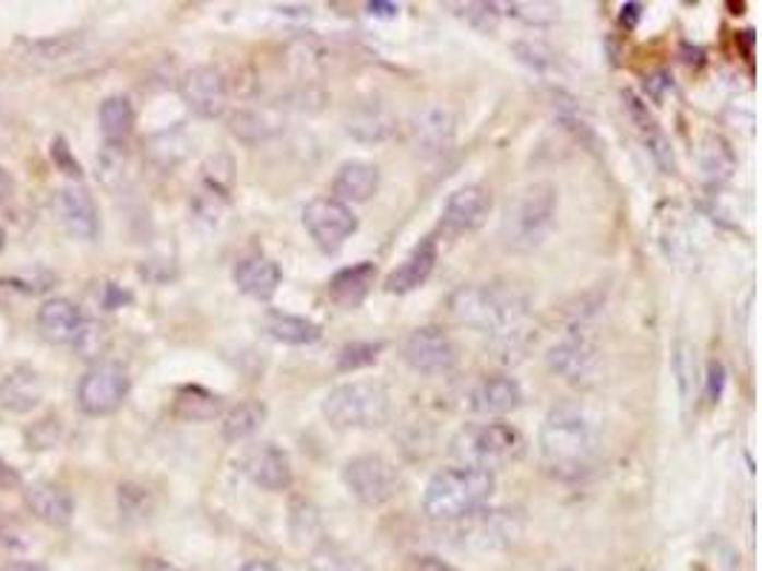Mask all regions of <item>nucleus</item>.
<instances>
[{
    "label": "nucleus",
    "instance_id": "obj_1",
    "mask_svg": "<svg viewBox=\"0 0 762 571\" xmlns=\"http://www.w3.org/2000/svg\"><path fill=\"white\" fill-rule=\"evenodd\" d=\"M599 452V426L578 403H560L540 426V454L560 475H580Z\"/></svg>",
    "mask_w": 762,
    "mask_h": 571
},
{
    "label": "nucleus",
    "instance_id": "obj_2",
    "mask_svg": "<svg viewBox=\"0 0 762 571\" xmlns=\"http://www.w3.org/2000/svg\"><path fill=\"white\" fill-rule=\"evenodd\" d=\"M449 312L463 326L500 337V334L526 326L528 297L503 283H472L454 292L449 300Z\"/></svg>",
    "mask_w": 762,
    "mask_h": 571
},
{
    "label": "nucleus",
    "instance_id": "obj_3",
    "mask_svg": "<svg viewBox=\"0 0 762 571\" xmlns=\"http://www.w3.org/2000/svg\"><path fill=\"white\" fill-rule=\"evenodd\" d=\"M557 206H560V192L548 180L528 183L511 194L500 223V235L511 252L540 249L557 226Z\"/></svg>",
    "mask_w": 762,
    "mask_h": 571
},
{
    "label": "nucleus",
    "instance_id": "obj_4",
    "mask_svg": "<svg viewBox=\"0 0 762 571\" xmlns=\"http://www.w3.org/2000/svg\"><path fill=\"white\" fill-rule=\"evenodd\" d=\"M495 489V472L474 466L443 468L426 486L422 509L431 520H463L477 512L483 503H489Z\"/></svg>",
    "mask_w": 762,
    "mask_h": 571
},
{
    "label": "nucleus",
    "instance_id": "obj_5",
    "mask_svg": "<svg viewBox=\"0 0 762 571\" xmlns=\"http://www.w3.org/2000/svg\"><path fill=\"white\" fill-rule=\"evenodd\" d=\"M323 417L334 429H380L392 417V394L380 380H348L323 397Z\"/></svg>",
    "mask_w": 762,
    "mask_h": 571
},
{
    "label": "nucleus",
    "instance_id": "obj_6",
    "mask_svg": "<svg viewBox=\"0 0 762 571\" xmlns=\"http://www.w3.org/2000/svg\"><path fill=\"white\" fill-rule=\"evenodd\" d=\"M523 449H526V440L511 424H472L454 435L449 454L460 466L495 472L497 466L517 461Z\"/></svg>",
    "mask_w": 762,
    "mask_h": 571
},
{
    "label": "nucleus",
    "instance_id": "obj_7",
    "mask_svg": "<svg viewBox=\"0 0 762 571\" xmlns=\"http://www.w3.org/2000/svg\"><path fill=\"white\" fill-rule=\"evenodd\" d=\"M343 483L364 505H383L397 498L400 472L380 454H360L352 457L343 468Z\"/></svg>",
    "mask_w": 762,
    "mask_h": 571
},
{
    "label": "nucleus",
    "instance_id": "obj_8",
    "mask_svg": "<svg viewBox=\"0 0 762 571\" xmlns=\"http://www.w3.org/2000/svg\"><path fill=\"white\" fill-rule=\"evenodd\" d=\"M303 226L320 252L334 254L341 252L346 240L357 231V215L352 212V206L334 201L332 194H320L306 203Z\"/></svg>",
    "mask_w": 762,
    "mask_h": 571
},
{
    "label": "nucleus",
    "instance_id": "obj_9",
    "mask_svg": "<svg viewBox=\"0 0 762 571\" xmlns=\"http://www.w3.org/2000/svg\"><path fill=\"white\" fill-rule=\"evenodd\" d=\"M129 386H132V380L123 366L111 364V360L95 364L78 383V406L92 417L111 415L123 406Z\"/></svg>",
    "mask_w": 762,
    "mask_h": 571
},
{
    "label": "nucleus",
    "instance_id": "obj_10",
    "mask_svg": "<svg viewBox=\"0 0 762 571\" xmlns=\"http://www.w3.org/2000/svg\"><path fill=\"white\" fill-rule=\"evenodd\" d=\"M403 360L412 371L426 378H443L457 366V346L440 326H422L403 343Z\"/></svg>",
    "mask_w": 762,
    "mask_h": 571
},
{
    "label": "nucleus",
    "instance_id": "obj_11",
    "mask_svg": "<svg viewBox=\"0 0 762 571\" xmlns=\"http://www.w3.org/2000/svg\"><path fill=\"white\" fill-rule=\"evenodd\" d=\"M180 97L198 118H221L229 106L226 78L215 67H192L180 81Z\"/></svg>",
    "mask_w": 762,
    "mask_h": 571
},
{
    "label": "nucleus",
    "instance_id": "obj_12",
    "mask_svg": "<svg viewBox=\"0 0 762 571\" xmlns=\"http://www.w3.org/2000/svg\"><path fill=\"white\" fill-rule=\"evenodd\" d=\"M55 215L60 226L78 240H95L100 231V212L86 186L69 183L55 194Z\"/></svg>",
    "mask_w": 762,
    "mask_h": 571
},
{
    "label": "nucleus",
    "instance_id": "obj_13",
    "mask_svg": "<svg viewBox=\"0 0 762 571\" xmlns=\"http://www.w3.org/2000/svg\"><path fill=\"white\" fill-rule=\"evenodd\" d=\"M491 212V192L483 186H460L457 192L449 194L443 206V231L445 235H466L477 231L483 223L489 221Z\"/></svg>",
    "mask_w": 762,
    "mask_h": 571
},
{
    "label": "nucleus",
    "instance_id": "obj_14",
    "mask_svg": "<svg viewBox=\"0 0 762 571\" xmlns=\"http://www.w3.org/2000/svg\"><path fill=\"white\" fill-rule=\"evenodd\" d=\"M523 403V389L509 374L483 378L472 392L466 394V406L477 417H503Z\"/></svg>",
    "mask_w": 762,
    "mask_h": 571
},
{
    "label": "nucleus",
    "instance_id": "obj_15",
    "mask_svg": "<svg viewBox=\"0 0 762 571\" xmlns=\"http://www.w3.org/2000/svg\"><path fill=\"white\" fill-rule=\"evenodd\" d=\"M243 472L258 489L266 491H286L291 486V477H295L289 454L274 443L254 445L252 452L246 454Z\"/></svg>",
    "mask_w": 762,
    "mask_h": 571
},
{
    "label": "nucleus",
    "instance_id": "obj_16",
    "mask_svg": "<svg viewBox=\"0 0 762 571\" xmlns=\"http://www.w3.org/2000/svg\"><path fill=\"white\" fill-rule=\"evenodd\" d=\"M231 281H235L237 292H243L246 297H252V300H269V297H274V292L281 289L283 272L272 258L252 252L237 260Z\"/></svg>",
    "mask_w": 762,
    "mask_h": 571
},
{
    "label": "nucleus",
    "instance_id": "obj_17",
    "mask_svg": "<svg viewBox=\"0 0 762 571\" xmlns=\"http://www.w3.org/2000/svg\"><path fill=\"white\" fill-rule=\"evenodd\" d=\"M597 349L585 337H569V341L557 343L555 349L548 352V369L560 374V378L571 380V383L592 380L597 374Z\"/></svg>",
    "mask_w": 762,
    "mask_h": 571
},
{
    "label": "nucleus",
    "instance_id": "obj_18",
    "mask_svg": "<svg viewBox=\"0 0 762 571\" xmlns=\"http://www.w3.org/2000/svg\"><path fill=\"white\" fill-rule=\"evenodd\" d=\"M37 329L44 334V341H49L52 346H67V343L78 341L83 329V314L67 297H52L37 312Z\"/></svg>",
    "mask_w": 762,
    "mask_h": 571
},
{
    "label": "nucleus",
    "instance_id": "obj_19",
    "mask_svg": "<svg viewBox=\"0 0 762 571\" xmlns=\"http://www.w3.org/2000/svg\"><path fill=\"white\" fill-rule=\"evenodd\" d=\"M380 189V169L366 160H346L337 169L332 180V198L334 201L346 203H366L371 201Z\"/></svg>",
    "mask_w": 762,
    "mask_h": 571
},
{
    "label": "nucleus",
    "instance_id": "obj_20",
    "mask_svg": "<svg viewBox=\"0 0 762 571\" xmlns=\"http://www.w3.org/2000/svg\"><path fill=\"white\" fill-rule=\"evenodd\" d=\"M434 266H437L434 238L420 240V243L408 252V258L394 269L392 275L385 277V292H392V295H408V292L420 289L422 283L431 277Z\"/></svg>",
    "mask_w": 762,
    "mask_h": 571
},
{
    "label": "nucleus",
    "instance_id": "obj_21",
    "mask_svg": "<svg viewBox=\"0 0 762 571\" xmlns=\"http://www.w3.org/2000/svg\"><path fill=\"white\" fill-rule=\"evenodd\" d=\"M23 498H26L29 512L35 514L40 523H46V526H67L69 520H72V512H74L72 495H69L63 486H58V483H49V480L29 483L26 491H23Z\"/></svg>",
    "mask_w": 762,
    "mask_h": 571
},
{
    "label": "nucleus",
    "instance_id": "obj_22",
    "mask_svg": "<svg viewBox=\"0 0 762 571\" xmlns=\"http://www.w3.org/2000/svg\"><path fill=\"white\" fill-rule=\"evenodd\" d=\"M44 401V380L32 366H15L0 378V406L15 412V415H26Z\"/></svg>",
    "mask_w": 762,
    "mask_h": 571
},
{
    "label": "nucleus",
    "instance_id": "obj_23",
    "mask_svg": "<svg viewBox=\"0 0 762 571\" xmlns=\"http://www.w3.org/2000/svg\"><path fill=\"white\" fill-rule=\"evenodd\" d=\"M412 141H415L420 155H440L452 146L454 141V118L440 106L417 111L415 127H412Z\"/></svg>",
    "mask_w": 762,
    "mask_h": 571
},
{
    "label": "nucleus",
    "instance_id": "obj_24",
    "mask_svg": "<svg viewBox=\"0 0 762 571\" xmlns=\"http://www.w3.org/2000/svg\"><path fill=\"white\" fill-rule=\"evenodd\" d=\"M378 281V266L364 260V263H355V266L343 269L329 281V297L332 304H337L341 309H357L369 297L371 286Z\"/></svg>",
    "mask_w": 762,
    "mask_h": 571
},
{
    "label": "nucleus",
    "instance_id": "obj_25",
    "mask_svg": "<svg viewBox=\"0 0 762 571\" xmlns=\"http://www.w3.org/2000/svg\"><path fill=\"white\" fill-rule=\"evenodd\" d=\"M346 129L355 134L357 141H366V143L383 141V138L392 134L394 115L389 106L374 100V97H369V100H360V104H355L352 109H348Z\"/></svg>",
    "mask_w": 762,
    "mask_h": 571
},
{
    "label": "nucleus",
    "instance_id": "obj_26",
    "mask_svg": "<svg viewBox=\"0 0 762 571\" xmlns=\"http://www.w3.org/2000/svg\"><path fill=\"white\" fill-rule=\"evenodd\" d=\"M263 332L277 343H286V346H311V343L320 341V326L314 320L297 318V314L286 312H269L263 318Z\"/></svg>",
    "mask_w": 762,
    "mask_h": 571
},
{
    "label": "nucleus",
    "instance_id": "obj_27",
    "mask_svg": "<svg viewBox=\"0 0 762 571\" xmlns=\"http://www.w3.org/2000/svg\"><path fill=\"white\" fill-rule=\"evenodd\" d=\"M700 171L703 178L714 186H723L734 178L737 171V155H734L731 143L719 134H709L700 143Z\"/></svg>",
    "mask_w": 762,
    "mask_h": 571
},
{
    "label": "nucleus",
    "instance_id": "obj_28",
    "mask_svg": "<svg viewBox=\"0 0 762 571\" xmlns=\"http://www.w3.org/2000/svg\"><path fill=\"white\" fill-rule=\"evenodd\" d=\"M266 417L269 408L260 401L237 403V406H231L229 412L223 415V440H226V443H240V440L252 438V435L260 431V426L266 424Z\"/></svg>",
    "mask_w": 762,
    "mask_h": 571
},
{
    "label": "nucleus",
    "instance_id": "obj_29",
    "mask_svg": "<svg viewBox=\"0 0 762 571\" xmlns=\"http://www.w3.org/2000/svg\"><path fill=\"white\" fill-rule=\"evenodd\" d=\"M223 412V397L215 392H209L203 386H183L175 394V415L192 424H203V420H215Z\"/></svg>",
    "mask_w": 762,
    "mask_h": 571
},
{
    "label": "nucleus",
    "instance_id": "obj_30",
    "mask_svg": "<svg viewBox=\"0 0 762 571\" xmlns=\"http://www.w3.org/2000/svg\"><path fill=\"white\" fill-rule=\"evenodd\" d=\"M100 129H104L106 143H120L132 132L134 106L127 95H109L100 104Z\"/></svg>",
    "mask_w": 762,
    "mask_h": 571
},
{
    "label": "nucleus",
    "instance_id": "obj_31",
    "mask_svg": "<svg viewBox=\"0 0 762 571\" xmlns=\"http://www.w3.org/2000/svg\"><path fill=\"white\" fill-rule=\"evenodd\" d=\"M309 571H371L369 566L337 543H320L309 555Z\"/></svg>",
    "mask_w": 762,
    "mask_h": 571
},
{
    "label": "nucleus",
    "instance_id": "obj_32",
    "mask_svg": "<svg viewBox=\"0 0 762 571\" xmlns=\"http://www.w3.org/2000/svg\"><path fill=\"white\" fill-rule=\"evenodd\" d=\"M380 352H383V343H348L343 346L341 355H337V369L341 371H357L366 369V366L378 364Z\"/></svg>",
    "mask_w": 762,
    "mask_h": 571
},
{
    "label": "nucleus",
    "instance_id": "obj_33",
    "mask_svg": "<svg viewBox=\"0 0 762 571\" xmlns=\"http://www.w3.org/2000/svg\"><path fill=\"white\" fill-rule=\"evenodd\" d=\"M696 352L691 346H677V355H674V374L680 380V394L682 403H691L694 397V383H696Z\"/></svg>",
    "mask_w": 762,
    "mask_h": 571
},
{
    "label": "nucleus",
    "instance_id": "obj_34",
    "mask_svg": "<svg viewBox=\"0 0 762 571\" xmlns=\"http://www.w3.org/2000/svg\"><path fill=\"white\" fill-rule=\"evenodd\" d=\"M249 129H254L252 141H266V138H272L277 132V123L269 120L266 115H260V111H237L235 118H231V132L246 141Z\"/></svg>",
    "mask_w": 762,
    "mask_h": 571
},
{
    "label": "nucleus",
    "instance_id": "obj_35",
    "mask_svg": "<svg viewBox=\"0 0 762 571\" xmlns=\"http://www.w3.org/2000/svg\"><path fill=\"white\" fill-rule=\"evenodd\" d=\"M104 343H106L104 326H100V323H95V320H83V329H81V334H78V341H74V349L81 352L83 357H95V355H100Z\"/></svg>",
    "mask_w": 762,
    "mask_h": 571
},
{
    "label": "nucleus",
    "instance_id": "obj_36",
    "mask_svg": "<svg viewBox=\"0 0 762 571\" xmlns=\"http://www.w3.org/2000/svg\"><path fill=\"white\" fill-rule=\"evenodd\" d=\"M74 44H78V37H49V40H35V44H29V52L32 58L58 60L67 58V52H72Z\"/></svg>",
    "mask_w": 762,
    "mask_h": 571
},
{
    "label": "nucleus",
    "instance_id": "obj_37",
    "mask_svg": "<svg viewBox=\"0 0 762 571\" xmlns=\"http://www.w3.org/2000/svg\"><path fill=\"white\" fill-rule=\"evenodd\" d=\"M454 9H463V17H468V21L474 23V26H480V29H495L497 17H500V12L495 7V3H463V7H454Z\"/></svg>",
    "mask_w": 762,
    "mask_h": 571
},
{
    "label": "nucleus",
    "instance_id": "obj_38",
    "mask_svg": "<svg viewBox=\"0 0 762 571\" xmlns=\"http://www.w3.org/2000/svg\"><path fill=\"white\" fill-rule=\"evenodd\" d=\"M517 55L523 63H528V67L534 69H546V67H555V55L548 52L546 46H534V44H520L517 46Z\"/></svg>",
    "mask_w": 762,
    "mask_h": 571
},
{
    "label": "nucleus",
    "instance_id": "obj_39",
    "mask_svg": "<svg viewBox=\"0 0 762 571\" xmlns=\"http://www.w3.org/2000/svg\"><path fill=\"white\" fill-rule=\"evenodd\" d=\"M417 571H457V569L443 563L440 557H420V560H417Z\"/></svg>",
    "mask_w": 762,
    "mask_h": 571
},
{
    "label": "nucleus",
    "instance_id": "obj_40",
    "mask_svg": "<svg viewBox=\"0 0 762 571\" xmlns=\"http://www.w3.org/2000/svg\"><path fill=\"white\" fill-rule=\"evenodd\" d=\"M709 374H711V397H714V392H717L719 397V389H723V380H726V369H723V364H711Z\"/></svg>",
    "mask_w": 762,
    "mask_h": 571
},
{
    "label": "nucleus",
    "instance_id": "obj_41",
    "mask_svg": "<svg viewBox=\"0 0 762 571\" xmlns=\"http://www.w3.org/2000/svg\"><path fill=\"white\" fill-rule=\"evenodd\" d=\"M366 9H369V15H374V17H394L400 12L397 3H380V0L378 3H369Z\"/></svg>",
    "mask_w": 762,
    "mask_h": 571
},
{
    "label": "nucleus",
    "instance_id": "obj_42",
    "mask_svg": "<svg viewBox=\"0 0 762 571\" xmlns=\"http://www.w3.org/2000/svg\"><path fill=\"white\" fill-rule=\"evenodd\" d=\"M12 486H17V472L7 463H0V491L12 489Z\"/></svg>",
    "mask_w": 762,
    "mask_h": 571
},
{
    "label": "nucleus",
    "instance_id": "obj_43",
    "mask_svg": "<svg viewBox=\"0 0 762 571\" xmlns=\"http://www.w3.org/2000/svg\"><path fill=\"white\" fill-rule=\"evenodd\" d=\"M9 194H12V178H9V171L0 166V206L9 201Z\"/></svg>",
    "mask_w": 762,
    "mask_h": 571
},
{
    "label": "nucleus",
    "instance_id": "obj_44",
    "mask_svg": "<svg viewBox=\"0 0 762 571\" xmlns=\"http://www.w3.org/2000/svg\"><path fill=\"white\" fill-rule=\"evenodd\" d=\"M0 571H46V566L29 563V560H17V563L3 566V569H0Z\"/></svg>",
    "mask_w": 762,
    "mask_h": 571
},
{
    "label": "nucleus",
    "instance_id": "obj_45",
    "mask_svg": "<svg viewBox=\"0 0 762 571\" xmlns=\"http://www.w3.org/2000/svg\"><path fill=\"white\" fill-rule=\"evenodd\" d=\"M240 571H281L274 563H269V560H252V563H246Z\"/></svg>",
    "mask_w": 762,
    "mask_h": 571
},
{
    "label": "nucleus",
    "instance_id": "obj_46",
    "mask_svg": "<svg viewBox=\"0 0 762 571\" xmlns=\"http://www.w3.org/2000/svg\"><path fill=\"white\" fill-rule=\"evenodd\" d=\"M3 246H7V231L0 229V249H3Z\"/></svg>",
    "mask_w": 762,
    "mask_h": 571
}]
</instances>
